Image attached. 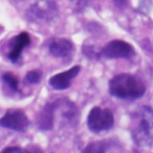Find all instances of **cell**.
I'll return each mask as SVG.
<instances>
[{
    "label": "cell",
    "mask_w": 153,
    "mask_h": 153,
    "mask_svg": "<svg viewBox=\"0 0 153 153\" xmlns=\"http://www.w3.org/2000/svg\"><path fill=\"white\" fill-rule=\"evenodd\" d=\"M2 81L13 91H18V86H19V80L18 78L12 74V73H5L2 75Z\"/></svg>",
    "instance_id": "cell-12"
},
{
    "label": "cell",
    "mask_w": 153,
    "mask_h": 153,
    "mask_svg": "<svg viewBox=\"0 0 153 153\" xmlns=\"http://www.w3.org/2000/svg\"><path fill=\"white\" fill-rule=\"evenodd\" d=\"M49 51L55 57H66L72 54L73 44L69 39L57 38V39H54L49 44Z\"/></svg>",
    "instance_id": "cell-9"
},
{
    "label": "cell",
    "mask_w": 153,
    "mask_h": 153,
    "mask_svg": "<svg viewBox=\"0 0 153 153\" xmlns=\"http://www.w3.org/2000/svg\"><path fill=\"white\" fill-rule=\"evenodd\" d=\"M72 2H74L76 8H84L85 5L87 4V0H72Z\"/></svg>",
    "instance_id": "cell-16"
},
{
    "label": "cell",
    "mask_w": 153,
    "mask_h": 153,
    "mask_svg": "<svg viewBox=\"0 0 153 153\" xmlns=\"http://www.w3.org/2000/svg\"><path fill=\"white\" fill-rule=\"evenodd\" d=\"M109 91L121 99H137L146 92L145 84L131 74H118L109 82Z\"/></svg>",
    "instance_id": "cell-2"
},
{
    "label": "cell",
    "mask_w": 153,
    "mask_h": 153,
    "mask_svg": "<svg viewBox=\"0 0 153 153\" xmlns=\"http://www.w3.org/2000/svg\"><path fill=\"white\" fill-rule=\"evenodd\" d=\"M114 1H115L116 5L120 6V7H126V6H127V0H114Z\"/></svg>",
    "instance_id": "cell-17"
},
{
    "label": "cell",
    "mask_w": 153,
    "mask_h": 153,
    "mask_svg": "<svg viewBox=\"0 0 153 153\" xmlns=\"http://www.w3.org/2000/svg\"><path fill=\"white\" fill-rule=\"evenodd\" d=\"M79 71H80V66H74L68 71L57 73L49 79V85L54 90H66L71 86L72 80L78 75Z\"/></svg>",
    "instance_id": "cell-7"
},
{
    "label": "cell",
    "mask_w": 153,
    "mask_h": 153,
    "mask_svg": "<svg viewBox=\"0 0 153 153\" xmlns=\"http://www.w3.org/2000/svg\"><path fill=\"white\" fill-rule=\"evenodd\" d=\"M31 42L30 35L27 32H20L16 37H13L8 43V53L7 56L12 62L18 61L22 55V51L25 47H27Z\"/></svg>",
    "instance_id": "cell-8"
},
{
    "label": "cell",
    "mask_w": 153,
    "mask_h": 153,
    "mask_svg": "<svg viewBox=\"0 0 153 153\" xmlns=\"http://www.w3.org/2000/svg\"><path fill=\"white\" fill-rule=\"evenodd\" d=\"M20 152H22V148L20 147L10 146V147H6L5 149H2L0 153H20Z\"/></svg>",
    "instance_id": "cell-14"
},
{
    "label": "cell",
    "mask_w": 153,
    "mask_h": 153,
    "mask_svg": "<svg viewBox=\"0 0 153 153\" xmlns=\"http://www.w3.org/2000/svg\"><path fill=\"white\" fill-rule=\"evenodd\" d=\"M100 55L106 59H128L134 55V49L124 41L114 39L102 49Z\"/></svg>",
    "instance_id": "cell-6"
},
{
    "label": "cell",
    "mask_w": 153,
    "mask_h": 153,
    "mask_svg": "<svg viewBox=\"0 0 153 153\" xmlns=\"http://www.w3.org/2000/svg\"><path fill=\"white\" fill-rule=\"evenodd\" d=\"M114 126V115L109 109H102L94 106L91 109L87 116V127L93 133L108 130Z\"/></svg>",
    "instance_id": "cell-3"
},
{
    "label": "cell",
    "mask_w": 153,
    "mask_h": 153,
    "mask_svg": "<svg viewBox=\"0 0 153 153\" xmlns=\"http://www.w3.org/2000/svg\"><path fill=\"white\" fill-rule=\"evenodd\" d=\"M106 151V145L104 141H97V142H91L88 143L81 153H105Z\"/></svg>",
    "instance_id": "cell-11"
},
{
    "label": "cell",
    "mask_w": 153,
    "mask_h": 153,
    "mask_svg": "<svg viewBox=\"0 0 153 153\" xmlns=\"http://www.w3.org/2000/svg\"><path fill=\"white\" fill-rule=\"evenodd\" d=\"M56 109L55 103L54 104H47L37 117V124L42 130H50L54 124V111Z\"/></svg>",
    "instance_id": "cell-10"
},
{
    "label": "cell",
    "mask_w": 153,
    "mask_h": 153,
    "mask_svg": "<svg viewBox=\"0 0 153 153\" xmlns=\"http://www.w3.org/2000/svg\"><path fill=\"white\" fill-rule=\"evenodd\" d=\"M57 5L53 0H39L35 2L27 11V16L32 20L50 22L57 16Z\"/></svg>",
    "instance_id": "cell-4"
},
{
    "label": "cell",
    "mask_w": 153,
    "mask_h": 153,
    "mask_svg": "<svg viewBox=\"0 0 153 153\" xmlns=\"http://www.w3.org/2000/svg\"><path fill=\"white\" fill-rule=\"evenodd\" d=\"M41 76H42V73L39 72V71H30V72H27V74H26V81L27 82H30V84H37V82H39V80H41Z\"/></svg>",
    "instance_id": "cell-13"
},
{
    "label": "cell",
    "mask_w": 153,
    "mask_h": 153,
    "mask_svg": "<svg viewBox=\"0 0 153 153\" xmlns=\"http://www.w3.org/2000/svg\"><path fill=\"white\" fill-rule=\"evenodd\" d=\"M20 153H42V151L36 147V146H32V147H29V148H25V149H22Z\"/></svg>",
    "instance_id": "cell-15"
},
{
    "label": "cell",
    "mask_w": 153,
    "mask_h": 153,
    "mask_svg": "<svg viewBox=\"0 0 153 153\" xmlns=\"http://www.w3.org/2000/svg\"><path fill=\"white\" fill-rule=\"evenodd\" d=\"M0 127L16 131H24L29 127V118L23 110L12 109L0 118Z\"/></svg>",
    "instance_id": "cell-5"
},
{
    "label": "cell",
    "mask_w": 153,
    "mask_h": 153,
    "mask_svg": "<svg viewBox=\"0 0 153 153\" xmlns=\"http://www.w3.org/2000/svg\"><path fill=\"white\" fill-rule=\"evenodd\" d=\"M129 129L136 145L153 146V110L147 105L137 108L130 115Z\"/></svg>",
    "instance_id": "cell-1"
}]
</instances>
